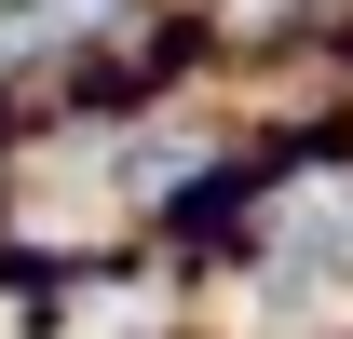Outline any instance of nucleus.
<instances>
[{
    "instance_id": "1",
    "label": "nucleus",
    "mask_w": 353,
    "mask_h": 339,
    "mask_svg": "<svg viewBox=\"0 0 353 339\" xmlns=\"http://www.w3.org/2000/svg\"><path fill=\"white\" fill-rule=\"evenodd\" d=\"M326 245H340V204L299 190L285 204V312H326Z\"/></svg>"
}]
</instances>
